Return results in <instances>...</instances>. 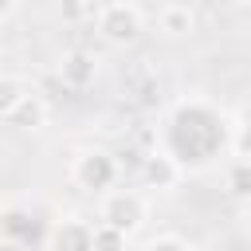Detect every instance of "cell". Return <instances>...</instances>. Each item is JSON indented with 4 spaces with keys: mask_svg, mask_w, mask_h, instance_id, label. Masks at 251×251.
Here are the masks:
<instances>
[{
    "mask_svg": "<svg viewBox=\"0 0 251 251\" xmlns=\"http://www.w3.org/2000/svg\"><path fill=\"white\" fill-rule=\"evenodd\" d=\"M165 149H173L184 161V169L188 165H208V161H216L231 149V126L200 98L180 102L169 118Z\"/></svg>",
    "mask_w": 251,
    "mask_h": 251,
    "instance_id": "6da1fadb",
    "label": "cell"
},
{
    "mask_svg": "<svg viewBox=\"0 0 251 251\" xmlns=\"http://www.w3.org/2000/svg\"><path fill=\"white\" fill-rule=\"evenodd\" d=\"M145 220H149V196H145V188L118 184V188H110V192L98 196V224L118 227L122 235L133 239L145 227Z\"/></svg>",
    "mask_w": 251,
    "mask_h": 251,
    "instance_id": "7a4b0ae2",
    "label": "cell"
},
{
    "mask_svg": "<svg viewBox=\"0 0 251 251\" xmlns=\"http://www.w3.org/2000/svg\"><path fill=\"white\" fill-rule=\"evenodd\" d=\"M118 176H122V165L102 145H86V149H78L71 157V180L90 196H102V192L118 188Z\"/></svg>",
    "mask_w": 251,
    "mask_h": 251,
    "instance_id": "3957f363",
    "label": "cell"
},
{
    "mask_svg": "<svg viewBox=\"0 0 251 251\" xmlns=\"http://www.w3.org/2000/svg\"><path fill=\"white\" fill-rule=\"evenodd\" d=\"M98 24V35L114 47H129L141 39V27H145V16H141V4H129V0H110L98 8L94 16Z\"/></svg>",
    "mask_w": 251,
    "mask_h": 251,
    "instance_id": "277c9868",
    "label": "cell"
},
{
    "mask_svg": "<svg viewBox=\"0 0 251 251\" xmlns=\"http://www.w3.org/2000/svg\"><path fill=\"white\" fill-rule=\"evenodd\" d=\"M43 251H98V224L78 212H67L47 227Z\"/></svg>",
    "mask_w": 251,
    "mask_h": 251,
    "instance_id": "5b68a950",
    "label": "cell"
},
{
    "mask_svg": "<svg viewBox=\"0 0 251 251\" xmlns=\"http://www.w3.org/2000/svg\"><path fill=\"white\" fill-rule=\"evenodd\" d=\"M137 176H141V188H149V192H173V188L184 180V161H180L173 149L161 145V149L145 153Z\"/></svg>",
    "mask_w": 251,
    "mask_h": 251,
    "instance_id": "8992f818",
    "label": "cell"
},
{
    "mask_svg": "<svg viewBox=\"0 0 251 251\" xmlns=\"http://www.w3.org/2000/svg\"><path fill=\"white\" fill-rule=\"evenodd\" d=\"M98 55H90V51H82V47H71V51H63L59 55V63H55V75H59V82L67 86V90H90L94 86V78H98Z\"/></svg>",
    "mask_w": 251,
    "mask_h": 251,
    "instance_id": "52a82bcc",
    "label": "cell"
},
{
    "mask_svg": "<svg viewBox=\"0 0 251 251\" xmlns=\"http://www.w3.org/2000/svg\"><path fill=\"white\" fill-rule=\"evenodd\" d=\"M0 122L12 126V129H20V133H39V129H47V122H51V106H47V98L31 86L8 114H0Z\"/></svg>",
    "mask_w": 251,
    "mask_h": 251,
    "instance_id": "ba28073f",
    "label": "cell"
},
{
    "mask_svg": "<svg viewBox=\"0 0 251 251\" xmlns=\"http://www.w3.org/2000/svg\"><path fill=\"white\" fill-rule=\"evenodd\" d=\"M157 27L169 35V39H184V35H192V27H196V12L188 8V4H165L161 12H157Z\"/></svg>",
    "mask_w": 251,
    "mask_h": 251,
    "instance_id": "9c48e42d",
    "label": "cell"
},
{
    "mask_svg": "<svg viewBox=\"0 0 251 251\" xmlns=\"http://www.w3.org/2000/svg\"><path fill=\"white\" fill-rule=\"evenodd\" d=\"M0 231H4V239H20V243H31V231H35V216H31V208L8 204V208L0 212Z\"/></svg>",
    "mask_w": 251,
    "mask_h": 251,
    "instance_id": "30bf717a",
    "label": "cell"
},
{
    "mask_svg": "<svg viewBox=\"0 0 251 251\" xmlns=\"http://www.w3.org/2000/svg\"><path fill=\"white\" fill-rule=\"evenodd\" d=\"M224 184L235 200H251V157H231V165L224 173Z\"/></svg>",
    "mask_w": 251,
    "mask_h": 251,
    "instance_id": "8fae6325",
    "label": "cell"
},
{
    "mask_svg": "<svg viewBox=\"0 0 251 251\" xmlns=\"http://www.w3.org/2000/svg\"><path fill=\"white\" fill-rule=\"evenodd\" d=\"M27 90H31V82H27V78H20V75H12V71H8V75H0V114H8V110H12Z\"/></svg>",
    "mask_w": 251,
    "mask_h": 251,
    "instance_id": "7c38bea8",
    "label": "cell"
},
{
    "mask_svg": "<svg viewBox=\"0 0 251 251\" xmlns=\"http://www.w3.org/2000/svg\"><path fill=\"white\" fill-rule=\"evenodd\" d=\"M231 153L235 157H251V102L239 110V118L231 126Z\"/></svg>",
    "mask_w": 251,
    "mask_h": 251,
    "instance_id": "4fadbf2b",
    "label": "cell"
},
{
    "mask_svg": "<svg viewBox=\"0 0 251 251\" xmlns=\"http://www.w3.org/2000/svg\"><path fill=\"white\" fill-rule=\"evenodd\" d=\"M141 251H192V247H188V243H184L176 231H165V235H153V239H149Z\"/></svg>",
    "mask_w": 251,
    "mask_h": 251,
    "instance_id": "5bb4252c",
    "label": "cell"
},
{
    "mask_svg": "<svg viewBox=\"0 0 251 251\" xmlns=\"http://www.w3.org/2000/svg\"><path fill=\"white\" fill-rule=\"evenodd\" d=\"M126 239H129V235H122L118 227L98 224V251H122V247H126Z\"/></svg>",
    "mask_w": 251,
    "mask_h": 251,
    "instance_id": "9a60e30c",
    "label": "cell"
},
{
    "mask_svg": "<svg viewBox=\"0 0 251 251\" xmlns=\"http://www.w3.org/2000/svg\"><path fill=\"white\" fill-rule=\"evenodd\" d=\"M59 16L71 20V24L82 20V16H86V0H59Z\"/></svg>",
    "mask_w": 251,
    "mask_h": 251,
    "instance_id": "2e32d148",
    "label": "cell"
},
{
    "mask_svg": "<svg viewBox=\"0 0 251 251\" xmlns=\"http://www.w3.org/2000/svg\"><path fill=\"white\" fill-rule=\"evenodd\" d=\"M16 8H20V0H0V24H8L16 16Z\"/></svg>",
    "mask_w": 251,
    "mask_h": 251,
    "instance_id": "e0dca14e",
    "label": "cell"
},
{
    "mask_svg": "<svg viewBox=\"0 0 251 251\" xmlns=\"http://www.w3.org/2000/svg\"><path fill=\"white\" fill-rule=\"evenodd\" d=\"M0 251H27V243H20V239H0Z\"/></svg>",
    "mask_w": 251,
    "mask_h": 251,
    "instance_id": "ac0fdd59",
    "label": "cell"
},
{
    "mask_svg": "<svg viewBox=\"0 0 251 251\" xmlns=\"http://www.w3.org/2000/svg\"><path fill=\"white\" fill-rule=\"evenodd\" d=\"M243 224H247V231H251V200H243Z\"/></svg>",
    "mask_w": 251,
    "mask_h": 251,
    "instance_id": "d6986e66",
    "label": "cell"
},
{
    "mask_svg": "<svg viewBox=\"0 0 251 251\" xmlns=\"http://www.w3.org/2000/svg\"><path fill=\"white\" fill-rule=\"evenodd\" d=\"M129 4H145V0H129Z\"/></svg>",
    "mask_w": 251,
    "mask_h": 251,
    "instance_id": "ffe728a7",
    "label": "cell"
},
{
    "mask_svg": "<svg viewBox=\"0 0 251 251\" xmlns=\"http://www.w3.org/2000/svg\"><path fill=\"white\" fill-rule=\"evenodd\" d=\"M239 4H251V0H239Z\"/></svg>",
    "mask_w": 251,
    "mask_h": 251,
    "instance_id": "44dd1931",
    "label": "cell"
}]
</instances>
